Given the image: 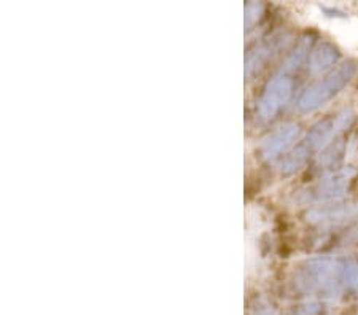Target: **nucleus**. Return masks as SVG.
Listing matches in <instances>:
<instances>
[{"label": "nucleus", "mask_w": 358, "mask_h": 315, "mask_svg": "<svg viewBox=\"0 0 358 315\" xmlns=\"http://www.w3.org/2000/svg\"><path fill=\"white\" fill-rule=\"evenodd\" d=\"M355 71H357V66L352 64V62L344 64L343 67L338 68L331 77H328L325 82L314 86L313 89L308 91L299 105H301L303 110H310V108L319 107L327 99H330L333 94H336L345 83H349L350 78L354 77Z\"/></svg>", "instance_id": "1"}, {"label": "nucleus", "mask_w": 358, "mask_h": 315, "mask_svg": "<svg viewBox=\"0 0 358 315\" xmlns=\"http://www.w3.org/2000/svg\"><path fill=\"white\" fill-rule=\"evenodd\" d=\"M334 61H336V51L330 47L320 48L314 57V68H317V71H323V68H327Z\"/></svg>", "instance_id": "2"}]
</instances>
